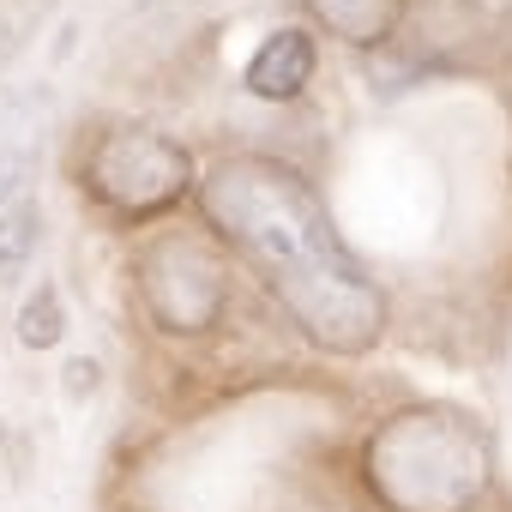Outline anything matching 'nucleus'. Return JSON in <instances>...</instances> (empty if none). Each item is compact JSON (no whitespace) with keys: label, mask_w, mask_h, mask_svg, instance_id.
<instances>
[{"label":"nucleus","mask_w":512,"mask_h":512,"mask_svg":"<svg viewBox=\"0 0 512 512\" xmlns=\"http://www.w3.org/2000/svg\"><path fill=\"white\" fill-rule=\"evenodd\" d=\"M308 13L350 49H380L392 43L398 19H404V0H308Z\"/></svg>","instance_id":"6"},{"label":"nucleus","mask_w":512,"mask_h":512,"mask_svg":"<svg viewBox=\"0 0 512 512\" xmlns=\"http://www.w3.org/2000/svg\"><path fill=\"white\" fill-rule=\"evenodd\" d=\"M314 67H320L314 37H308V31H296V25H284V31H272L260 49H253V61H247V73H241V85L260 97V103H296V97L314 85Z\"/></svg>","instance_id":"5"},{"label":"nucleus","mask_w":512,"mask_h":512,"mask_svg":"<svg viewBox=\"0 0 512 512\" xmlns=\"http://www.w3.org/2000/svg\"><path fill=\"white\" fill-rule=\"evenodd\" d=\"M67 338V314H61V290L55 284H37L19 308V344L25 350H55Z\"/></svg>","instance_id":"8"},{"label":"nucleus","mask_w":512,"mask_h":512,"mask_svg":"<svg viewBox=\"0 0 512 512\" xmlns=\"http://www.w3.org/2000/svg\"><path fill=\"white\" fill-rule=\"evenodd\" d=\"M91 386H97V362H85V356L67 362V392H91Z\"/></svg>","instance_id":"10"},{"label":"nucleus","mask_w":512,"mask_h":512,"mask_svg":"<svg viewBox=\"0 0 512 512\" xmlns=\"http://www.w3.org/2000/svg\"><path fill=\"white\" fill-rule=\"evenodd\" d=\"M31 151H0V211L7 205H19V187L31 181Z\"/></svg>","instance_id":"9"},{"label":"nucleus","mask_w":512,"mask_h":512,"mask_svg":"<svg viewBox=\"0 0 512 512\" xmlns=\"http://www.w3.org/2000/svg\"><path fill=\"white\" fill-rule=\"evenodd\" d=\"M199 205L211 229L260 272V284L284 302V314L332 356H368L386 332V290L338 235L314 181L266 151L223 157Z\"/></svg>","instance_id":"1"},{"label":"nucleus","mask_w":512,"mask_h":512,"mask_svg":"<svg viewBox=\"0 0 512 512\" xmlns=\"http://www.w3.org/2000/svg\"><path fill=\"white\" fill-rule=\"evenodd\" d=\"M133 278H139V296H145L151 320L169 338H199L229 308V266H223V253L205 235H187V229L151 235L139 247V260H133Z\"/></svg>","instance_id":"4"},{"label":"nucleus","mask_w":512,"mask_h":512,"mask_svg":"<svg viewBox=\"0 0 512 512\" xmlns=\"http://www.w3.org/2000/svg\"><path fill=\"white\" fill-rule=\"evenodd\" d=\"M79 181L115 217H157L193 193V157L157 127H109L91 139Z\"/></svg>","instance_id":"3"},{"label":"nucleus","mask_w":512,"mask_h":512,"mask_svg":"<svg viewBox=\"0 0 512 512\" xmlns=\"http://www.w3.org/2000/svg\"><path fill=\"white\" fill-rule=\"evenodd\" d=\"M362 476L386 512H470L488 494L494 446L458 404H410L362 446Z\"/></svg>","instance_id":"2"},{"label":"nucleus","mask_w":512,"mask_h":512,"mask_svg":"<svg viewBox=\"0 0 512 512\" xmlns=\"http://www.w3.org/2000/svg\"><path fill=\"white\" fill-rule=\"evenodd\" d=\"M37 241H43V211L31 199L0 211V284H13L31 260H37Z\"/></svg>","instance_id":"7"}]
</instances>
